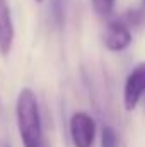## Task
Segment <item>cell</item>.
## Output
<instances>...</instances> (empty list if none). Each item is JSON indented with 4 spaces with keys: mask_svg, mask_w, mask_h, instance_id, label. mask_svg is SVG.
Listing matches in <instances>:
<instances>
[{
    "mask_svg": "<svg viewBox=\"0 0 145 147\" xmlns=\"http://www.w3.org/2000/svg\"><path fill=\"white\" fill-rule=\"evenodd\" d=\"M138 10L142 12V16L145 17V0H140V3H138Z\"/></svg>",
    "mask_w": 145,
    "mask_h": 147,
    "instance_id": "obj_9",
    "label": "cell"
},
{
    "mask_svg": "<svg viewBox=\"0 0 145 147\" xmlns=\"http://www.w3.org/2000/svg\"><path fill=\"white\" fill-rule=\"evenodd\" d=\"M144 101H145V96H144Z\"/></svg>",
    "mask_w": 145,
    "mask_h": 147,
    "instance_id": "obj_12",
    "label": "cell"
},
{
    "mask_svg": "<svg viewBox=\"0 0 145 147\" xmlns=\"http://www.w3.org/2000/svg\"><path fill=\"white\" fill-rule=\"evenodd\" d=\"M145 96V62L137 63L123 84V106L126 111L137 110Z\"/></svg>",
    "mask_w": 145,
    "mask_h": 147,
    "instance_id": "obj_3",
    "label": "cell"
},
{
    "mask_svg": "<svg viewBox=\"0 0 145 147\" xmlns=\"http://www.w3.org/2000/svg\"><path fill=\"white\" fill-rule=\"evenodd\" d=\"M132 45V29L123 19L109 21L104 31V46L113 53H121Z\"/></svg>",
    "mask_w": 145,
    "mask_h": 147,
    "instance_id": "obj_4",
    "label": "cell"
},
{
    "mask_svg": "<svg viewBox=\"0 0 145 147\" xmlns=\"http://www.w3.org/2000/svg\"><path fill=\"white\" fill-rule=\"evenodd\" d=\"M14 38H15V29H14L9 2L0 0V55L2 57H7L12 51Z\"/></svg>",
    "mask_w": 145,
    "mask_h": 147,
    "instance_id": "obj_5",
    "label": "cell"
},
{
    "mask_svg": "<svg viewBox=\"0 0 145 147\" xmlns=\"http://www.w3.org/2000/svg\"><path fill=\"white\" fill-rule=\"evenodd\" d=\"M0 147H10V144H7V142H3V144H2Z\"/></svg>",
    "mask_w": 145,
    "mask_h": 147,
    "instance_id": "obj_10",
    "label": "cell"
},
{
    "mask_svg": "<svg viewBox=\"0 0 145 147\" xmlns=\"http://www.w3.org/2000/svg\"><path fill=\"white\" fill-rule=\"evenodd\" d=\"M50 16L55 28L62 29L65 26V0H50Z\"/></svg>",
    "mask_w": 145,
    "mask_h": 147,
    "instance_id": "obj_6",
    "label": "cell"
},
{
    "mask_svg": "<svg viewBox=\"0 0 145 147\" xmlns=\"http://www.w3.org/2000/svg\"><path fill=\"white\" fill-rule=\"evenodd\" d=\"M34 2H36V3H43V2H44V0H34Z\"/></svg>",
    "mask_w": 145,
    "mask_h": 147,
    "instance_id": "obj_11",
    "label": "cell"
},
{
    "mask_svg": "<svg viewBox=\"0 0 145 147\" xmlns=\"http://www.w3.org/2000/svg\"><path fill=\"white\" fill-rule=\"evenodd\" d=\"M99 142H101V147H119V135L116 128L111 125H104L101 128Z\"/></svg>",
    "mask_w": 145,
    "mask_h": 147,
    "instance_id": "obj_7",
    "label": "cell"
},
{
    "mask_svg": "<svg viewBox=\"0 0 145 147\" xmlns=\"http://www.w3.org/2000/svg\"><path fill=\"white\" fill-rule=\"evenodd\" d=\"M114 3H116V0H91L92 10L99 17H109L114 10Z\"/></svg>",
    "mask_w": 145,
    "mask_h": 147,
    "instance_id": "obj_8",
    "label": "cell"
},
{
    "mask_svg": "<svg viewBox=\"0 0 145 147\" xmlns=\"http://www.w3.org/2000/svg\"><path fill=\"white\" fill-rule=\"evenodd\" d=\"M15 125L22 147H50L44 135L43 116L36 92L22 87L15 99Z\"/></svg>",
    "mask_w": 145,
    "mask_h": 147,
    "instance_id": "obj_1",
    "label": "cell"
},
{
    "mask_svg": "<svg viewBox=\"0 0 145 147\" xmlns=\"http://www.w3.org/2000/svg\"><path fill=\"white\" fill-rule=\"evenodd\" d=\"M68 135L73 147H94L97 125L87 111H75L68 121Z\"/></svg>",
    "mask_w": 145,
    "mask_h": 147,
    "instance_id": "obj_2",
    "label": "cell"
}]
</instances>
